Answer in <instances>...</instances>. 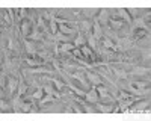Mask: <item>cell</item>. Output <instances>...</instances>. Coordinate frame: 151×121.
Segmentation results:
<instances>
[{"instance_id": "cell-2", "label": "cell", "mask_w": 151, "mask_h": 121, "mask_svg": "<svg viewBox=\"0 0 151 121\" xmlns=\"http://www.w3.org/2000/svg\"><path fill=\"white\" fill-rule=\"evenodd\" d=\"M134 35L139 38V36H143V35H146V32H145V30H136V33H134Z\"/></svg>"}, {"instance_id": "cell-1", "label": "cell", "mask_w": 151, "mask_h": 121, "mask_svg": "<svg viewBox=\"0 0 151 121\" xmlns=\"http://www.w3.org/2000/svg\"><path fill=\"white\" fill-rule=\"evenodd\" d=\"M82 52H83V55H85L86 58H89V61H94V55H92V52H91L88 47H83Z\"/></svg>"}]
</instances>
